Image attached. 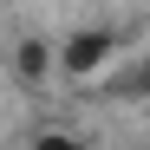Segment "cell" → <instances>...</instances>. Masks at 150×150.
<instances>
[{
  "label": "cell",
  "instance_id": "obj_2",
  "mask_svg": "<svg viewBox=\"0 0 150 150\" xmlns=\"http://www.w3.org/2000/svg\"><path fill=\"white\" fill-rule=\"evenodd\" d=\"M13 79L26 91H39L46 79H52V46H46V33H20L13 39Z\"/></svg>",
  "mask_w": 150,
  "mask_h": 150
},
{
  "label": "cell",
  "instance_id": "obj_1",
  "mask_svg": "<svg viewBox=\"0 0 150 150\" xmlns=\"http://www.w3.org/2000/svg\"><path fill=\"white\" fill-rule=\"evenodd\" d=\"M111 65H117V33H111V26H72V33L52 46V72L72 79V85L105 79Z\"/></svg>",
  "mask_w": 150,
  "mask_h": 150
},
{
  "label": "cell",
  "instance_id": "obj_3",
  "mask_svg": "<svg viewBox=\"0 0 150 150\" xmlns=\"http://www.w3.org/2000/svg\"><path fill=\"white\" fill-rule=\"evenodd\" d=\"M33 150H85V144L72 137V131H39V137H33Z\"/></svg>",
  "mask_w": 150,
  "mask_h": 150
}]
</instances>
